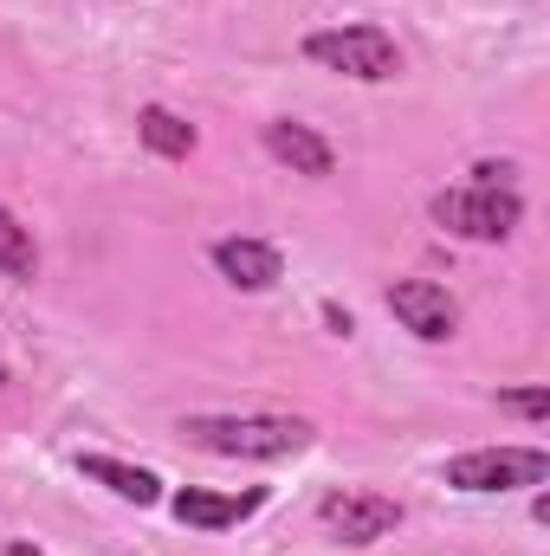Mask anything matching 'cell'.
Wrapping results in <instances>:
<instances>
[{"mask_svg": "<svg viewBox=\"0 0 550 556\" xmlns=\"http://www.w3.org/2000/svg\"><path fill=\"white\" fill-rule=\"evenodd\" d=\"M7 556H46V551H39V544H13Z\"/></svg>", "mask_w": 550, "mask_h": 556, "instance_id": "obj_15", "label": "cell"}, {"mask_svg": "<svg viewBox=\"0 0 550 556\" xmlns=\"http://www.w3.org/2000/svg\"><path fill=\"white\" fill-rule=\"evenodd\" d=\"M78 472L98 479V485H111V492L130 498V505H155V498H162V479H155L149 466H124V459H111V453H78Z\"/></svg>", "mask_w": 550, "mask_h": 556, "instance_id": "obj_10", "label": "cell"}, {"mask_svg": "<svg viewBox=\"0 0 550 556\" xmlns=\"http://www.w3.org/2000/svg\"><path fill=\"white\" fill-rule=\"evenodd\" d=\"M0 273H7V278H33V273H39L33 227H20V214H7V207H0Z\"/></svg>", "mask_w": 550, "mask_h": 556, "instance_id": "obj_12", "label": "cell"}, {"mask_svg": "<svg viewBox=\"0 0 550 556\" xmlns=\"http://www.w3.org/2000/svg\"><path fill=\"white\" fill-rule=\"evenodd\" d=\"M512 175H518L512 162H479L473 168V188H512Z\"/></svg>", "mask_w": 550, "mask_h": 556, "instance_id": "obj_14", "label": "cell"}, {"mask_svg": "<svg viewBox=\"0 0 550 556\" xmlns=\"http://www.w3.org/2000/svg\"><path fill=\"white\" fill-rule=\"evenodd\" d=\"M175 505V518L182 525H195V531H227V525H247L260 505H266V492H240V498H221V492H175L168 498Z\"/></svg>", "mask_w": 550, "mask_h": 556, "instance_id": "obj_9", "label": "cell"}, {"mask_svg": "<svg viewBox=\"0 0 550 556\" xmlns=\"http://www.w3.org/2000/svg\"><path fill=\"white\" fill-rule=\"evenodd\" d=\"M550 479V453L538 446H479L447 459V485L453 492H518V485H545Z\"/></svg>", "mask_w": 550, "mask_h": 556, "instance_id": "obj_4", "label": "cell"}, {"mask_svg": "<svg viewBox=\"0 0 550 556\" xmlns=\"http://www.w3.org/2000/svg\"><path fill=\"white\" fill-rule=\"evenodd\" d=\"M208 260H214V273L227 278V285H240V291H273L278 278H285V260L266 240H214Z\"/></svg>", "mask_w": 550, "mask_h": 556, "instance_id": "obj_8", "label": "cell"}, {"mask_svg": "<svg viewBox=\"0 0 550 556\" xmlns=\"http://www.w3.org/2000/svg\"><path fill=\"white\" fill-rule=\"evenodd\" d=\"M304 59L337 78H357V85H389L402 72V46L383 26H324L304 39Z\"/></svg>", "mask_w": 550, "mask_h": 556, "instance_id": "obj_2", "label": "cell"}, {"mask_svg": "<svg viewBox=\"0 0 550 556\" xmlns=\"http://www.w3.org/2000/svg\"><path fill=\"white\" fill-rule=\"evenodd\" d=\"M266 155L285 162L291 175H311V181H324V175L337 168V149L317 137L311 124H298V117H273V124H266Z\"/></svg>", "mask_w": 550, "mask_h": 556, "instance_id": "obj_7", "label": "cell"}, {"mask_svg": "<svg viewBox=\"0 0 550 556\" xmlns=\"http://www.w3.org/2000/svg\"><path fill=\"white\" fill-rule=\"evenodd\" d=\"M137 137H142V149H155V155H168V162H188V155H195V124L175 117L168 104H142Z\"/></svg>", "mask_w": 550, "mask_h": 556, "instance_id": "obj_11", "label": "cell"}, {"mask_svg": "<svg viewBox=\"0 0 550 556\" xmlns=\"http://www.w3.org/2000/svg\"><path fill=\"white\" fill-rule=\"evenodd\" d=\"M0 389H7V363H0Z\"/></svg>", "mask_w": 550, "mask_h": 556, "instance_id": "obj_16", "label": "cell"}, {"mask_svg": "<svg viewBox=\"0 0 550 556\" xmlns=\"http://www.w3.org/2000/svg\"><path fill=\"white\" fill-rule=\"evenodd\" d=\"M427 214L453 240H512L525 220V201H518V188H473L466 181V188H440L427 201Z\"/></svg>", "mask_w": 550, "mask_h": 556, "instance_id": "obj_3", "label": "cell"}, {"mask_svg": "<svg viewBox=\"0 0 550 556\" xmlns=\"http://www.w3.org/2000/svg\"><path fill=\"white\" fill-rule=\"evenodd\" d=\"M499 408L525 420H550V389H499Z\"/></svg>", "mask_w": 550, "mask_h": 556, "instance_id": "obj_13", "label": "cell"}, {"mask_svg": "<svg viewBox=\"0 0 550 556\" xmlns=\"http://www.w3.org/2000/svg\"><path fill=\"white\" fill-rule=\"evenodd\" d=\"M389 311L402 317V330H414L421 343H447V337L460 330V304H453V291L434 285V278H396V285H389Z\"/></svg>", "mask_w": 550, "mask_h": 556, "instance_id": "obj_6", "label": "cell"}, {"mask_svg": "<svg viewBox=\"0 0 550 556\" xmlns=\"http://www.w3.org/2000/svg\"><path fill=\"white\" fill-rule=\"evenodd\" d=\"M317 518H324V531L337 538V544H383L396 525H402V505L389 498V492H330L324 505H317Z\"/></svg>", "mask_w": 550, "mask_h": 556, "instance_id": "obj_5", "label": "cell"}, {"mask_svg": "<svg viewBox=\"0 0 550 556\" xmlns=\"http://www.w3.org/2000/svg\"><path fill=\"white\" fill-rule=\"evenodd\" d=\"M182 440L221 459H291L311 446V420L298 415H188Z\"/></svg>", "mask_w": 550, "mask_h": 556, "instance_id": "obj_1", "label": "cell"}]
</instances>
